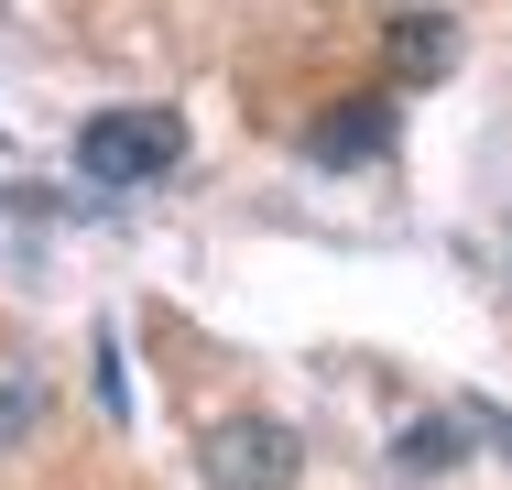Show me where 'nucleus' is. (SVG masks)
Segmentation results:
<instances>
[{
	"label": "nucleus",
	"mask_w": 512,
	"mask_h": 490,
	"mask_svg": "<svg viewBox=\"0 0 512 490\" xmlns=\"http://www.w3.org/2000/svg\"><path fill=\"white\" fill-rule=\"evenodd\" d=\"M175 153H186V120H175V109H109V120L77 131V175H88V186H142V175H164Z\"/></svg>",
	"instance_id": "obj_1"
},
{
	"label": "nucleus",
	"mask_w": 512,
	"mask_h": 490,
	"mask_svg": "<svg viewBox=\"0 0 512 490\" xmlns=\"http://www.w3.org/2000/svg\"><path fill=\"white\" fill-rule=\"evenodd\" d=\"M207 480L218 490H295V436L262 425V414H229L207 436Z\"/></svg>",
	"instance_id": "obj_2"
},
{
	"label": "nucleus",
	"mask_w": 512,
	"mask_h": 490,
	"mask_svg": "<svg viewBox=\"0 0 512 490\" xmlns=\"http://www.w3.org/2000/svg\"><path fill=\"white\" fill-rule=\"evenodd\" d=\"M382 131H393V109L371 98V109H349V120H327V142H316V153H371Z\"/></svg>",
	"instance_id": "obj_3"
},
{
	"label": "nucleus",
	"mask_w": 512,
	"mask_h": 490,
	"mask_svg": "<svg viewBox=\"0 0 512 490\" xmlns=\"http://www.w3.org/2000/svg\"><path fill=\"white\" fill-rule=\"evenodd\" d=\"M393 55H404L414 77H436V66H447V33H436V22H393Z\"/></svg>",
	"instance_id": "obj_4"
},
{
	"label": "nucleus",
	"mask_w": 512,
	"mask_h": 490,
	"mask_svg": "<svg viewBox=\"0 0 512 490\" xmlns=\"http://www.w3.org/2000/svg\"><path fill=\"white\" fill-rule=\"evenodd\" d=\"M404 458H414V469H447V458H458V436H447V425H414Z\"/></svg>",
	"instance_id": "obj_5"
},
{
	"label": "nucleus",
	"mask_w": 512,
	"mask_h": 490,
	"mask_svg": "<svg viewBox=\"0 0 512 490\" xmlns=\"http://www.w3.org/2000/svg\"><path fill=\"white\" fill-rule=\"evenodd\" d=\"M22 414H33V392H0V436H11V425H22Z\"/></svg>",
	"instance_id": "obj_6"
}]
</instances>
